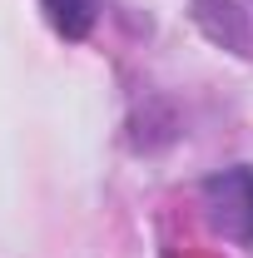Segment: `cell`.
<instances>
[{"label": "cell", "mask_w": 253, "mask_h": 258, "mask_svg": "<svg viewBox=\"0 0 253 258\" xmlns=\"http://www.w3.org/2000/svg\"><path fill=\"white\" fill-rule=\"evenodd\" d=\"M204 214L223 238L253 243V169L233 164L214 179H204Z\"/></svg>", "instance_id": "6da1fadb"}, {"label": "cell", "mask_w": 253, "mask_h": 258, "mask_svg": "<svg viewBox=\"0 0 253 258\" xmlns=\"http://www.w3.org/2000/svg\"><path fill=\"white\" fill-rule=\"evenodd\" d=\"M45 5V15H50V25L65 35V40H80V35H90L99 15V0H40Z\"/></svg>", "instance_id": "7a4b0ae2"}]
</instances>
